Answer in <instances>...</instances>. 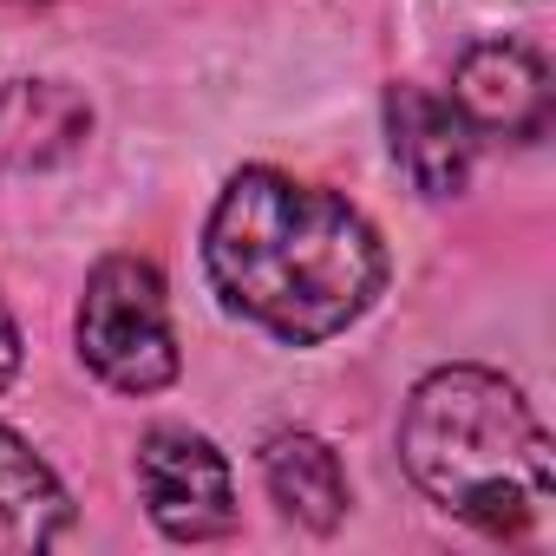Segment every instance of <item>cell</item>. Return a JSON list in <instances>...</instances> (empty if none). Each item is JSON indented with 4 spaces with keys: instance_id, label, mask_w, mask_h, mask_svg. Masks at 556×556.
Listing matches in <instances>:
<instances>
[{
    "instance_id": "cell-1",
    "label": "cell",
    "mask_w": 556,
    "mask_h": 556,
    "mask_svg": "<svg viewBox=\"0 0 556 556\" xmlns=\"http://www.w3.org/2000/svg\"><path fill=\"white\" fill-rule=\"evenodd\" d=\"M203 262L223 308L289 348L334 341L387 289L374 223L348 197L262 164L223 184L203 229Z\"/></svg>"
},
{
    "instance_id": "cell-2",
    "label": "cell",
    "mask_w": 556,
    "mask_h": 556,
    "mask_svg": "<svg viewBox=\"0 0 556 556\" xmlns=\"http://www.w3.org/2000/svg\"><path fill=\"white\" fill-rule=\"evenodd\" d=\"M400 458L439 510L491 536L549 517V432L491 367L426 374L400 419Z\"/></svg>"
},
{
    "instance_id": "cell-3",
    "label": "cell",
    "mask_w": 556,
    "mask_h": 556,
    "mask_svg": "<svg viewBox=\"0 0 556 556\" xmlns=\"http://www.w3.org/2000/svg\"><path fill=\"white\" fill-rule=\"evenodd\" d=\"M79 361L118 393H164L177 380V334L164 275L144 255H105L79 295Z\"/></svg>"
},
{
    "instance_id": "cell-4",
    "label": "cell",
    "mask_w": 556,
    "mask_h": 556,
    "mask_svg": "<svg viewBox=\"0 0 556 556\" xmlns=\"http://www.w3.org/2000/svg\"><path fill=\"white\" fill-rule=\"evenodd\" d=\"M138 497L151 510V523L177 543H210L236 523V484L223 452L203 432L184 426H157L138 445Z\"/></svg>"
},
{
    "instance_id": "cell-5",
    "label": "cell",
    "mask_w": 556,
    "mask_h": 556,
    "mask_svg": "<svg viewBox=\"0 0 556 556\" xmlns=\"http://www.w3.org/2000/svg\"><path fill=\"white\" fill-rule=\"evenodd\" d=\"M452 105L471 125V138L530 144L549 131V73L517 40H478L452 73Z\"/></svg>"
},
{
    "instance_id": "cell-6",
    "label": "cell",
    "mask_w": 556,
    "mask_h": 556,
    "mask_svg": "<svg viewBox=\"0 0 556 556\" xmlns=\"http://www.w3.org/2000/svg\"><path fill=\"white\" fill-rule=\"evenodd\" d=\"M387 144H393V164L413 177L419 197H458L471 184L478 138L445 92L387 86Z\"/></svg>"
},
{
    "instance_id": "cell-7",
    "label": "cell",
    "mask_w": 556,
    "mask_h": 556,
    "mask_svg": "<svg viewBox=\"0 0 556 556\" xmlns=\"http://www.w3.org/2000/svg\"><path fill=\"white\" fill-rule=\"evenodd\" d=\"M92 138V105L66 79H8L0 86V177L53 170Z\"/></svg>"
},
{
    "instance_id": "cell-8",
    "label": "cell",
    "mask_w": 556,
    "mask_h": 556,
    "mask_svg": "<svg viewBox=\"0 0 556 556\" xmlns=\"http://www.w3.org/2000/svg\"><path fill=\"white\" fill-rule=\"evenodd\" d=\"M66 484L53 478V465L0 426V556H34V549H53L66 536Z\"/></svg>"
},
{
    "instance_id": "cell-9",
    "label": "cell",
    "mask_w": 556,
    "mask_h": 556,
    "mask_svg": "<svg viewBox=\"0 0 556 556\" xmlns=\"http://www.w3.org/2000/svg\"><path fill=\"white\" fill-rule=\"evenodd\" d=\"M262 478H268L275 510L302 530H334L348 517V471L334 445L315 432H275L262 445Z\"/></svg>"
},
{
    "instance_id": "cell-10",
    "label": "cell",
    "mask_w": 556,
    "mask_h": 556,
    "mask_svg": "<svg viewBox=\"0 0 556 556\" xmlns=\"http://www.w3.org/2000/svg\"><path fill=\"white\" fill-rule=\"evenodd\" d=\"M21 374V328L8 315V302H0V393H8V380Z\"/></svg>"
}]
</instances>
